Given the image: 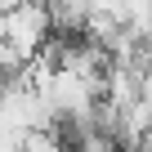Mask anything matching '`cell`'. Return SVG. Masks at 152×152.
Here are the masks:
<instances>
[{
    "mask_svg": "<svg viewBox=\"0 0 152 152\" xmlns=\"http://www.w3.org/2000/svg\"><path fill=\"white\" fill-rule=\"evenodd\" d=\"M0 36H5L23 58H36L49 36H54V14H49V0H18L14 9L0 14Z\"/></svg>",
    "mask_w": 152,
    "mask_h": 152,
    "instance_id": "6da1fadb",
    "label": "cell"
},
{
    "mask_svg": "<svg viewBox=\"0 0 152 152\" xmlns=\"http://www.w3.org/2000/svg\"><path fill=\"white\" fill-rule=\"evenodd\" d=\"M18 152H72V148H67L63 130L49 125V130H27V134L18 139Z\"/></svg>",
    "mask_w": 152,
    "mask_h": 152,
    "instance_id": "7a4b0ae2",
    "label": "cell"
}]
</instances>
